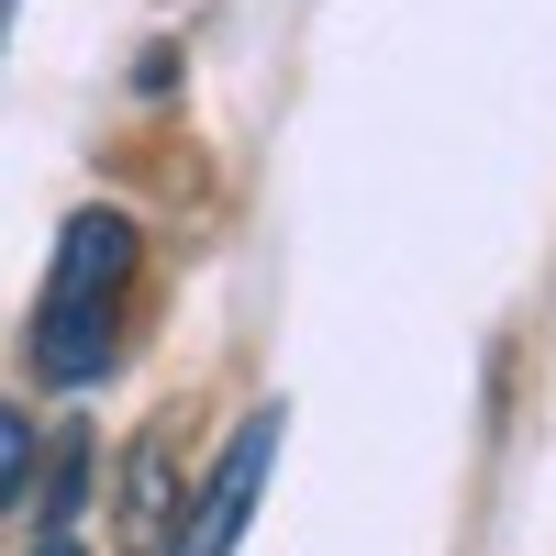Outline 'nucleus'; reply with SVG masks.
<instances>
[{
    "mask_svg": "<svg viewBox=\"0 0 556 556\" xmlns=\"http://www.w3.org/2000/svg\"><path fill=\"white\" fill-rule=\"evenodd\" d=\"M134 267H146V235H134V212L89 201L67 212L56 235V267H45V301H34V367L56 390H89L112 367V334H123V290Z\"/></svg>",
    "mask_w": 556,
    "mask_h": 556,
    "instance_id": "1",
    "label": "nucleus"
},
{
    "mask_svg": "<svg viewBox=\"0 0 556 556\" xmlns=\"http://www.w3.org/2000/svg\"><path fill=\"white\" fill-rule=\"evenodd\" d=\"M23 479H34V424H23L12 401H0V513L23 501Z\"/></svg>",
    "mask_w": 556,
    "mask_h": 556,
    "instance_id": "5",
    "label": "nucleus"
},
{
    "mask_svg": "<svg viewBox=\"0 0 556 556\" xmlns=\"http://www.w3.org/2000/svg\"><path fill=\"white\" fill-rule=\"evenodd\" d=\"M34 556H89V545H78V534H45V545H34Z\"/></svg>",
    "mask_w": 556,
    "mask_h": 556,
    "instance_id": "6",
    "label": "nucleus"
},
{
    "mask_svg": "<svg viewBox=\"0 0 556 556\" xmlns=\"http://www.w3.org/2000/svg\"><path fill=\"white\" fill-rule=\"evenodd\" d=\"M78 490H89V445L67 434V445H56V479H45V534H67V513H78Z\"/></svg>",
    "mask_w": 556,
    "mask_h": 556,
    "instance_id": "4",
    "label": "nucleus"
},
{
    "mask_svg": "<svg viewBox=\"0 0 556 556\" xmlns=\"http://www.w3.org/2000/svg\"><path fill=\"white\" fill-rule=\"evenodd\" d=\"M167 490H178V424H146L134 434V468H123V545L134 556L167 545Z\"/></svg>",
    "mask_w": 556,
    "mask_h": 556,
    "instance_id": "3",
    "label": "nucleus"
},
{
    "mask_svg": "<svg viewBox=\"0 0 556 556\" xmlns=\"http://www.w3.org/2000/svg\"><path fill=\"white\" fill-rule=\"evenodd\" d=\"M278 434H290V412H278V401H256L245 424H235V445L212 456V479L190 490V513L167 523V556H235V534H245V513H256V490H267Z\"/></svg>",
    "mask_w": 556,
    "mask_h": 556,
    "instance_id": "2",
    "label": "nucleus"
}]
</instances>
